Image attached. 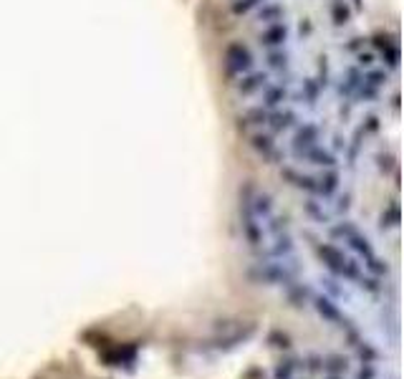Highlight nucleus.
Returning a JSON list of instances; mask_svg holds the SVG:
<instances>
[{
  "label": "nucleus",
  "instance_id": "nucleus-13",
  "mask_svg": "<svg viewBox=\"0 0 404 379\" xmlns=\"http://www.w3.org/2000/svg\"><path fill=\"white\" fill-rule=\"evenodd\" d=\"M278 20H286V5L275 3V0H265V3L258 8V23L260 25H270Z\"/></svg>",
  "mask_w": 404,
  "mask_h": 379
},
{
  "label": "nucleus",
  "instance_id": "nucleus-16",
  "mask_svg": "<svg viewBox=\"0 0 404 379\" xmlns=\"http://www.w3.org/2000/svg\"><path fill=\"white\" fill-rule=\"evenodd\" d=\"M339 172L336 170H323L318 177H316V185H318V197H334L336 190H339Z\"/></svg>",
  "mask_w": 404,
  "mask_h": 379
},
{
  "label": "nucleus",
  "instance_id": "nucleus-6",
  "mask_svg": "<svg viewBox=\"0 0 404 379\" xmlns=\"http://www.w3.org/2000/svg\"><path fill=\"white\" fill-rule=\"evenodd\" d=\"M270 84V73L268 71H255L250 68L248 73H242L235 79V89L240 96H255Z\"/></svg>",
  "mask_w": 404,
  "mask_h": 379
},
{
  "label": "nucleus",
  "instance_id": "nucleus-12",
  "mask_svg": "<svg viewBox=\"0 0 404 379\" xmlns=\"http://www.w3.org/2000/svg\"><path fill=\"white\" fill-rule=\"evenodd\" d=\"M303 162H308V165H313V167H318V170H336V165H339L336 155H334L331 149H326L323 144H318V147H313L311 152H306Z\"/></svg>",
  "mask_w": 404,
  "mask_h": 379
},
{
  "label": "nucleus",
  "instance_id": "nucleus-20",
  "mask_svg": "<svg viewBox=\"0 0 404 379\" xmlns=\"http://www.w3.org/2000/svg\"><path fill=\"white\" fill-rule=\"evenodd\" d=\"M263 3H265V0H230V10L235 15H248L250 10L260 8Z\"/></svg>",
  "mask_w": 404,
  "mask_h": 379
},
{
  "label": "nucleus",
  "instance_id": "nucleus-14",
  "mask_svg": "<svg viewBox=\"0 0 404 379\" xmlns=\"http://www.w3.org/2000/svg\"><path fill=\"white\" fill-rule=\"evenodd\" d=\"M374 46L382 51V58H384V63H387L389 68H397V66H399V46H397L394 38H389V35H377V38H374Z\"/></svg>",
  "mask_w": 404,
  "mask_h": 379
},
{
  "label": "nucleus",
  "instance_id": "nucleus-19",
  "mask_svg": "<svg viewBox=\"0 0 404 379\" xmlns=\"http://www.w3.org/2000/svg\"><path fill=\"white\" fill-rule=\"evenodd\" d=\"M303 207H306V212H308V215H311L316 222H329V220H331V217H329V212L323 210V202H318L313 195H311V197L303 202Z\"/></svg>",
  "mask_w": 404,
  "mask_h": 379
},
{
  "label": "nucleus",
  "instance_id": "nucleus-21",
  "mask_svg": "<svg viewBox=\"0 0 404 379\" xmlns=\"http://www.w3.org/2000/svg\"><path fill=\"white\" fill-rule=\"evenodd\" d=\"M331 18H334L336 25H346V23H349L351 10H349V5L344 3V0H334V5H331Z\"/></svg>",
  "mask_w": 404,
  "mask_h": 379
},
{
  "label": "nucleus",
  "instance_id": "nucleus-23",
  "mask_svg": "<svg viewBox=\"0 0 404 379\" xmlns=\"http://www.w3.org/2000/svg\"><path fill=\"white\" fill-rule=\"evenodd\" d=\"M316 84L321 89H326L329 86V58L326 56H318V63H316Z\"/></svg>",
  "mask_w": 404,
  "mask_h": 379
},
{
  "label": "nucleus",
  "instance_id": "nucleus-1",
  "mask_svg": "<svg viewBox=\"0 0 404 379\" xmlns=\"http://www.w3.org/2000/svg\"><path fill=\"white\" fill-rule=\"evenodd\" d=\"M331 235L336 238V240H344L359 258H364V265L374 273V276H384L389 268H387V263L377 255V250L372 248V243H369V238L367 235H361L359 230H356V225L354 222H339V225H334L331 227Z\"/></svg>",
  "mask_w": 404,
  "mask_h": 379
},
{
  "label": "nucleus",
  "instance_id": "nucleus-7",
  "mask_svg": "<svg viewBox=\"0 0 404 379\" xmlns=\"http://www.w3.org/2000/svg\"><path fill=\"white\" fill-rule=\"evenodd\" d=\"M288 35H291L288 23H286V20H278V23H270V25H265V28L260 30L258 41H260L263 48L273 51V48H283V46H286Z\"/></svg>",
  "mask_w": 404,
  "mask_h": 379
},
{
  "label": "nucleus",
  "instance_id": "nucleus-3",
  "mask_svg": "<svg viewBox=\"0 0 404 379\" xmlns=\"http://www.w3.org/2000/svg\"><path fill=\"white\" fill-rule=\"evenodd\" d=\"M250 147L263 157L265 165H283V160H286V149L275 142V134L265 129H258L250 134Z\"/></svg>",
  "mask_w": 404,
  "mask_h": 379
},
{
  "label": "nucleus",
  "instance_id": "nucleus-11",
  "mask_svg": "<svg viewBox=\"0 0 404 379\" xmlns=\"http://www.w3.org/2000/svg\"><path fill=\"white\" fill-rule=\"evenodd\" d=\"M318 255L323 258V263L329 265V271H331L334 276H344L346 260H349V255H344V250H339L336 245L323 243V245H318Z\"/></svg>",
  "mask_w": 404,
  "mask_h": 379
},
{
  "label": "nucleus",
  "instance_id": "nucleus-10",
  "mask_svg": "<svg viewBox=\"0 0 404 379\" xmlns=\"http://www.w3.org/2000/svg\"><path fill=\"white\" fill-rule=\"evenodd\" d=\"M280 177L286 180V182H291L293 187H298V190H303V192H308V195H318L316 177H311V175H306V172H301V170H296V167H291V165H280Z\"/></svg>",
  "mask_w": 404,
  "mask_h": 379
},
{
  "label": "nucleus",
  "instance_id": "nucleus-27",
  "mask_svg": "<svg viewBox=\"0 0 404 379\" xmlns=\"http://www.w3.org/2000/svg\"><path fill=\"white\" fill-rule=\"evenodd\" d=\"M334 147H336V149H344V147H346V139H344L341 134H336V137H334Z\"/></svg>",
  "mask_w": 404,
  "mask_h": 379
},
{
  "label": "nucleus",
  "instance_id": "nucleus-18",
  "mask_svg": "<svg viewBox=\"0 0 404 379\" xmlns=\"http://www.w3.org/2000/svg\"><path fill=\"white\" fill-rule=\"evenodd\" d=\"M316 309H318V314H321L323 319H329V321H346V319L341 316L339 306H336L331 298H326V296H318V298H316Z\"/></svg>",
  "mask_w": 404,
  "mask_h": 379
},
{
  "label": "nucleus",
  "instance_id": "nucleus-5",
  "mask_svg": "<svg viewBox=\"0 0 404 379\" xmlns=\"http://www.w3.org/2000/svg\"><path fill=\"white\" fill-rule=\"evenodd\" d=\"M298 127V114L291 106H280L268 111V119H265V132L270 134H291Z\"/></svg>",
  "mask_w": 404,
  "mask_h": 379
},
{
  "label": "nucleus",
  "instance_id": "nucleus-9",
  "mask_svg": "<svg viewBox=\"0 0 404 379\" xmlns=\"http://www.w3.org/2000/svg\"><path fill=\"white\" fill-rule=\"evenodd\" d=\"M263 101H260V106L265 109V111H273V109H280V106H286L288 101H291V89H288V84H268L263 91Z\"/></svg>",
  "mask_w": 404,
  "mask_h": 379
},
{
  "label": "nucleus",
  "instance_id": "nucleus-26",
  "mask_svg": "<svg viewBox=\"0 0 404 379\" xmlns=\"http://www.w3.org/2000/svg\"><path fill=\"white\" fill-rule=\"evenodd\" d=\"M331 369H336V372H341V369H344V372H346V359L341 362L339 357H334V359H331Z\"/></svg>",
  "mask_w": 404,
  "mask_h": 379
},
{
  "label": "nucleus",
  "instance_id": "nucleus-15",
  "mask_svg": "<svg viewBox=\"0 0 404 379\" xmlns=\"http://www.w3.org/2000/svg\"><path fill=\"white\" fill-rule=\"evenodd\" d=\"M265 119H268V111L258 104V106H250V109H245V114L237 119V124H240V129H265Z\"/></svg>",
  "mask_w": 404,
  "mask_h": 379
},
{
  "label": "nucleus",
  "instance_id": "nucleus-2",
  "mask_svg": "<svg viewBox=\"0 0 404 379\" xmlns=\"http://www.w3.org/2000/svg\"><path fill=\"white\" fill-rule=\"evenodd\" d=\"M255 66V58H253V51L242 43V41H235L225 48V73L227 79H237V76L248 73L250 68Z\"/></svg>",
  "mask_w": 404,
  "mask_h": 379
},
{
  "label": "nucleus",
  "instance_id": "nucleus-25",
  "mask_svg": "<svg viewBox=\"0 0 404 379\" xmlns=\"http://www.w3.org/2000/svg\"><path fill=\"white\" fill-rule=\"evenodd\" d=\"M349 207H351V195L346 192V195H341V197H339L336 210H339V212H349Z\"/></svg>",
  "mask_w": 404,
  "mask_h": 379
},
{
  "label": "nucleus",
  "instance_id": "nucleus-24",
  "mask_svg": "<svg viewBox=\"0 0 404 379\" xmlns=\"http://www.w3.org/2000/svg\"><path fill=\"white\" fill-rule=\"evenodd\" d=\"M374 61H377V58H374L372 53H364V51L356 56V66H359V68H372V66H374Z\"/></svg>",
  "mask_w": 404,
  "mask_h": 379
},
{
  "label": "nucleus",
  "instance_id": "nucleus-22",
  "mask_svg": "<svg viewBox=\"0 0 404 379\" xmlns=\"http://www.w3.org/2000/svg\"><path fill=\"white\" fill-rule=\"evenodd\" d=\"M382 222H379V227L382 230H389V227H397L399 225V207L397 205H389L384 212H382V217H379Z\"/></svg>",
  "mask_w": 404,
  "mask_h": 379
},
{
  "label": "nucleus",
  "instance_id": "nucleus-17",
  "mask_svg": "<svg viewBox=\"0 0 404 379\" xmlns=\"http://www.w3.org/2000/svg\"><path fill=\"white\" fill-rule=\"evenodd\" d=\"M321 86L316 84V79H303L301 81V91H298V99H301V104H306L308 109H313L316 104H318V99H321Z\"/></svg>",
  "mask_w": 404,
  "mask_h": 379
},
{
  "label": "nucleus",
  "instance_id": "nucleus-8",
  "mask_svg": "<svg viewBox=\"0 0 404 379\" xmlns=\"http://www.w3.org/2000/svg\"><path fill=\"white\" fill-rule=\"evenodd\" d=\"M265 68L280 76V84H291L288 76H291L293 63H291V53L286 48H273V51H268L265 53Z\"/></svg>",
  "mask_w": 404,
  "mask_h": 379
},
{
  "label": "nucleus",
  "instance_id": "nucleus-4",
  "mask_svg": "<svg viewBox=\"0 0 404 379\" xmlns=\"http://www.w3.org/2000/svg\"><path fill=\"white\" fill-rule=\"evenodd\" d=\"M321 144V127L313 124V122H303L293 129V137H291V152L303 160L306 157V152H311L313 147Z\"/></svg>",
  "mask_w": 404,
  "mask_h": 379
}]
</instances>
